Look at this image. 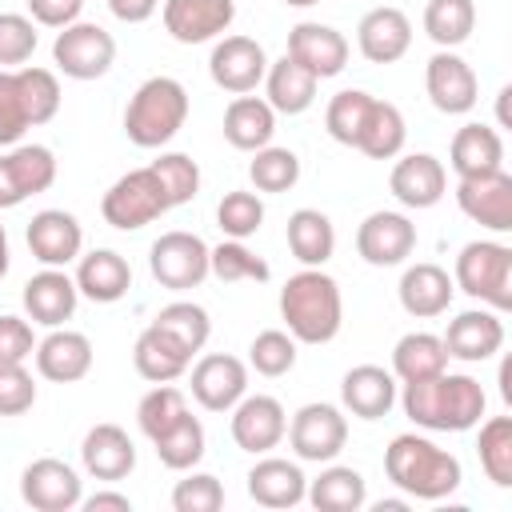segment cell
<instances>
[{"mask_svg": "<svg viewBox=\"0 0 512 512\" xmlns=\"http://www.w3.org/2000/svg\"><path fill=\"white\" fill-rule=\"evenodd\" d=\"M76 300H80V288L64 268H44L24 284V312L32 324H44V328H60L64 320H72Z\"/></svg>", "mask_w": 512, "mask_h": 512, "instance_id": "26", "label": "cell"}, {"mask_svg": "<svg viewBox=\"0 0 512 512\" xmlns=\"http://www.w3.org/2000/svg\"><path fill=\"white\" fill-rule=\"evenodd\" d=\"M404 140H408V128H404L400 108L372 96V104H368V112H364V124H360L352 148L364 152V156H372V160H392V156L404 152Z\"/></svg>", "mask_w": 512, "mask_h": 512, "instance_id": "37", "label": "cell"}, {"mask_svg": "<svg viewBox=\"0 0 512 512\" xmlns=\"http://www.w3.org/2000/svg\"><path fill=\"white\" fill-rule=\"evenodd\" d=\"M216 224H220V232L228 240L256 236L260 224H264V200H260V192H244V188L224 192V200L216 204Z\"/></svg>", "mask_w": 512, "mask_h": 512, "instance_id": "47", "label": "cell"}, {"mask_svg": "<svg viewBox=\"0 0 512 512\" xmlns=\"http://www.w3.org/2000/svg\"><path fill=\"white\" fill-rule=\"evenodd\" d=\"M264 72H268V52L252 36H224V40H216V48L208 56L212 84L232 96L256 92L264 84Z\"/></svg>", "mask_w": 512, "mask_h": 512, "instance_id": "13", "label": "cell"}, {"mask_svg": "<svg viewBox=\"0 0 512 512\" xmlns=\"http://www.w3.org/2000/svg\"><path fill=\"white\" fill-rule=\"evenodd\" d=\"M484 404L488 396L480 380L468 372H448V368L428 380L404 384V396H400L404 416L428 432H468L480 424Z\"/></svg>", "mask_w": 512, "mask_h": 512, "instance_id": "1", "label": "cell"}, {"mask_svg": "<svg viewBox=\"0 0 512 512\" xmlns=\"http://www.w3.org/2000/svg\"><path fill=\"white\" fill-rule=\"evenodd\" d=\"M288 252L304 264V268H324L336 252V228L320 208H296L288 216Z\"/></svg>", "mask_w": 512, "mask_h": 512, "instance_id": "36", "label": "cell"}, {"mask_svg": "<svg viewBox=\"0 0 512 512\" xmlns=\"http://www.w3.org/2000/svg\"><path fill=\"white\" fill-rule=\"evenodd\" d=\"M424 88H428L432 108L444 116H464L480 100V80H476L472 64L464 56H456L452 48H440L424 64Z\"/></svg>", "mask_w": 512, "mask_h": 512, "instance_id": "14", "label": "cell"}, {"mask_svg": "<svg viewBox=\"0 0 512 512\" xmlns=\"http://www.w3.org/2000/svg\"><path fill=\"white\" fill-rule=\"evenodd\" d=\"M36 20L20 12H0V68H20L36 52Z\"/></svg>", "mask_w": 512, "mask_h": 512, "instance_id": "51", "label": "cell"}, {"mask_svg": "<svg viewBox=\"0 0 512 512\" xmlns=\"http://www.w3.org/2000/svg\"><path fill=\"white\" fill-rule=\"evenodd\" d=\"M184 412H188L184 392L172 388V384H156L152 392L140 396V404H136V424H140V432H144L148 440H156V436H164Z\"/></svg>", "mask_w": 512, "mask_h": 512, "instance_id": "46", "label": "cell"}, {"mask_svg": "<svg viewBox=\"0 0 512 512\" xmlns=\"http://www.w3.org/2000/svg\"><path fill=\"white\" fill-rule=\"evenodd\" d=\"M20 496L36 512H72L84 500V480L72 464L56 456H40L20 472Z\"/></svg>", "mask_w": 512, "mask_h": 512, "instance_id": "12", "label": "cell"}, {"mask_svg": "<svg viewBox=\"0 0 512 512\" xmlns=\"http://www.w3.org/2000/svg\"><path fill=\"white\" fill-rule=\"evenodd\" d=\"M316 88H320V80L304 64H296L288 52L276 64H268V72H264V100L272 104V112H284V116L308 112L316 100Z\"/></svg>", "mask_w": 512, "mask_h": 512, "instance_id": "32", "label": "cell"}, {"mask_svg": "<svg viewBox=\"0 0 512 512\" xmlns=\"http://www.w3.org/2000/svg\"><path fill=\"white\" fill-rule=\"evenodd\" d=\"M280 320L296 344H328L344 324L340 284L324 268H300L280 288Z\"/></svg>", "mask_w": 512, "mask_h": 512, "instance_id": "3", "label": "cell"}, {"mask_svg": "<svg viewBox=\"0 0 512 512\" xmlns=\"http://www.w3.org/2000/svg\"><path fill=\"white\" fill-rule=\"evenodd\" d=\"M36 404V380L24 364L0 360V416H20Z\"/></svg>", "mask_w": 512, "mask_h": 512, "instance_id": "53", "label": "cell"}, {"mask_svg": "<svg viewBox=\"0 0 512 512\" xmlns=\"http://www.w3.org/2000/svg\"><path fill=\"white\" fill-rule=\"evenodd\" d=\"M80 504L88 512H132V500L124 492H96V496H84Z\"/></svg>", "mask_w": 512, "mask_h": 512, "instance_id": "57", "label": "cell"}, {"mask_svg": "<svg viewBox=\"0 0 512 512\" xmlns=\"http://www.w3.org/2000/svg\"><path fill=\"white\" fill-rule=\"evenodd\" d=\"M288 444L300 460L308 464H328L340 456V448L348 444V416L336 404L312 400L304 408H296V416L288 420Z\"/></svg>", "mask_w": 512, "mask_h": 512, "instance_id": "9", "label": "cell"}, {"mask_svg": "<svg viewBox=\"0 0 512 512\" xmlns=\"http://www.w3.org/2000/svg\"><path fill=\"white\" fill-rule=\"evenodd\" d=\"M456 204L480 228L512 232V176L504 168H492V172H480V176H460Z\"/></svg>", "mask_w": 512, "mask_h": 512, "instance_id": "16", "label": "cell"}, {"mask_svg": "<svg viewBox=\"0 0 512 512\" xmlns=\"http://www.w3.org/2000/svg\"><path fill=\"white\" fill-rule=\"evenodd\" d=\"M152 444H156V456H160L164 468H172V472H188V468H196V464L204 460V444H208V436H204V424H200L192 412H184V416H180L164 436H156Z\"/></svg>", "mask_w": 512, "mask_h": 512, "instance_id": "41", "label": "cell"}, {"mask_svg": "<svg viewBox=\"0 0 512 512\" xmlns=\"http://www.w3.org/2000/svg\"><path fill=\"white\" fill-rule=\"evenodd\" d=\"M152 324H156L160 332H168L188 356H196V352L208 344V336H212V320H208V312H204L196 300H172V304H164V308L152 316Z\"/></svg>", "mask_w": 512, "mask_h": 512, "instance_id": "40", "label": "cell"}, {"mask_svg": "<svg viewBox=\"0 0 512 512\" xmlns=\"http://www.w3.org/2000/svg\"><path fill=\"white\" fill-rule=\"evenodd\" d=\"M408 508V500H380L376 504V512H404Z\"/></svg>", "mask_w": 512, "mask_h": 512, "instance_id": "61", "label": "cell"}, {"mask_svg": "<svg viewBox=\"0 0 512 512\" xmlns=\"http://www.w3.org/2000/svg\"><path fill=\"white\" fill-rule=\"evenodd\" d=\"M248 392V364L228 352H208L192 368V400L204 412H232V404Z\"/></svg>", "mask_w": 512, "mask_h": 512, "instance_id": "18", "label": "cell"}, {"mask_svg": "<svg viewBox=\"0 0 512 512\" xmlns=\"http://www.w3.org/2000/svg\"><path fill=\"white\" fill-rule=\"evenodd\" d=\"M284 432H288V416H284V404L276 396H264V392L248 396L244 392L232 404V440H236V448H244L252 456H264L284 440Z\"/></svg>", "mask_w": 512, "mask_h": 512, "instance_id": "17", "label": "cell"}, {"mask_svg": "<svg viewBox=\"0 0 512 512\" xmlns=\"http://www.w3.org/2000/svg\"><path fill=\"white\" fill-rule=\"evenodd\" d=\"M444 368H448V348L436 332H404L392 348V376L404 384L428 380Z\"/></svg>", "mask_w": 512, "mask_h": 512, "instance_id": "39", "label": "cell"}, {"mask_svg": "<svg viewBox=\"0 0 512 512\" xmlns=\"http://www.w3.org/2000/svg\"><path fill=\"white\" fill-rule=\"evenodd\" d=\"M52 60H56V68L68 80H100L112 68V60H116V40L100 24L76 20V24H68V28L56 32Z\"/></svg>", "mask_w": 512, "mask_h": 512, "instance_id": "10", "label": "cell"}, {"mask_svg": "<svg viewBox=\"0 0 512 512\" xmlns=\"http://www.w3.org/2000/svg\"><path fill=\"white\" fill-rule=\"evenodd\" d=\"M36 372L52 384H76L92 372V340L76 328H52L44 340H36Z\"/></svg>", "mask_w": 512, "mask_h": 512, "instance_id": "24", "label": "cell"}, {"mask_svg": "<svg viewBox=\"0 0 512 512\" xmlns=\"http://www.w3.org/2000/svg\"><path fill=\"white\" fill-rule=\"evenodd\" d=\"M396 292H400V308H404L408 316L432 320V316H444V312H448V304H452V296H456V284H452V276H448L440 264L420 260V264L404 268Z\"/></svg>", "mask_w": 512, "mask_h": 512, "instance_id": "28", "label": "cell"}, {"mask_svg": "<svg viewBox=\"0 0 512 512\" xmlns=\"http://www.w3.org/2000/svg\"><path fill=\"white\" fill-rule=\"evenodd\" d=\"M384 472L412 500H444L464 480L460 460L448 448H440L428 436H420V432L392 436V444L384 448Z\"/></svg>", "mask_w": 512, "mask_h": 512, "instance_id": "2", "label": "cell"}, {"mask_svg": "<svg viewBox=\"0 0 512 512\" xmlns=\"http://www.w3.org/2000/svg\"><path fill=\"white\" fill-rule=\"evenodd\" d=\"M284 4H292V8H308V4H320V0H284Z\"/></svg>", "mask_w": 512, "mask_h": 512, "instance_id": "62", "label": "cell"}, {"mask_svg": "<svg viewBox=\"0 0 512 512\" xmlns=\"http://www.w3.org/2000/svg\"><path fill=\"white\" fill-rule=\"evenodd\" d=\"M448 164L456 176H480V172H492V168H504V140L492 124H464L456 128L452 144H448Z\"/></svg>", "mask_w": 512, "mask_h": 512, "instance_id": "33", "label": "cell"}, {"mask_svg": "<svg viewBox=\"0 0 512 512\" xmlns=\"http://www.w3.org/2000/svg\"><path fill=\"white\" fill-rule=\"evenodd\" d=\"M476 456L496 488H512V416H488L480 424Z\"/></svg>", "mask_w": 512, "mask_h": 512, "instance_id": "42", "label": "cell"}, {"mask_svg": "<svg viewBox=\"0 0 512 512\" xmlns=\"http://www.w3.org/2000/svg\"><path fill=\"white\" fill-rule=\"evenodd\" d=\"M448 356L464 364H480L504 348V320L492 308H468L456 320H448V332L440 336Z\"/></svg>", "mask_w": 512, "mask_h": 512, "instance_id": "25", "label": "cell"}, {"mask_svg": "<svg viewBox=\"0 0 512 512\" xmlns=\"http://www.w3.org/2000/svg\"><path fill=\"white\" fill-rule=\"evenodd\" d=\"M476 28V4L472 0H428L424 8V32L440 48H456Z\"/></svg>", "mask_w": 512, "mask_h": 512, "instance_id": "43", "label": "cell"}, {"mask_svg": "<svg viewBox=\"0 0 512 512\" xmlns=\"http://www.w3.org/2000/svg\"><path fill=\"white\" fill-rule=\"evenodd\" d=\"M356 48L368 64H396L408 48H412V20L392 8V4H380L372 12L360 16L356 24Z\"/></svg>", "mask_w": 512, "mask_h": 512, "instance_id": "23", "label": "cell"}, {"mask_svg": "<svg viewBox=\"0 0 512 512\" xmlns=\"http://www.w3.org/2000/svg\"><path fill=\"white\" fill-rule=\"evenodd\" d=\"M248 180H252L256 192H288L300 180V156L292 148L264 144L248 160Z\"/></svg>", "mask_w": 512, "mask_h": 512, "instance_id": "44", "label": "cell"}, {"mask_svg": "<svg viewBox=\"0 0 512 512\" xmlns=\"http://www.w3.org/2000/svg\"><path fill=\"white\" fill-rule=\"evenodd\" d=\"M28 4V16L44 28H68L80 20V8L84 0H24Z\"/></svg>", "mask_w": 512, "mask_h": 512, "instance_id": "55", "label": "cell"}, {"mask_svg": "<svg viewBox=\"0 0 512 512\" xmlns=\"http://www.w3.org/2000/svg\"><path fill=\"white\" fill-rule=\"evenodd\" d=\"M56 184V156L44 144H12L0 152V208H16Z\"/></svg>", "mask_w": 512, "mask_h": 512, "instance_id": "11", "label": "cell"}, {"mask_svg": "<svg viewBox=\"0 0 512 512\" xmlns=\"http://www.w3.org/2000/svg\"><path fill=\"white\" fill-rule=\"evenodd\" d=\"M368 104H372V92H364V88H344V92H336V96L328 100V108H324V128H328V136H332L336 144L352 148V144H356V132H360V124H364Z\"/></svg>", "mask_w": 512, "mask_h": 512, "instance_id": "49", "label": "cell"}, {"mask_svg": "<svg viewBox=\"0 0 512 512\" xmlns=\"http://www.w3.org/2000/svg\"><path fill=\"white\" fill-rule=\"evenodd\" d=\"M340 400L360 420H380L396 404V376L380 364H356L340 380Z\"/></svg>", "mask_w": 512, "mask_h": 512, "instance_id": "30", "label": "cell"}, {"mask_svg": "<svg viewBox=\"0 0 512 512\" xmlns=\"http://www.w3.org/2000/svg\"><path fill=\"white\" fill-rule=\"evenodd\" d=\"M500 396L512 404V360H504V364H500Z\"/></svg>", "mask_w": 512, "mask_h": 512, "instance_id": "58", "label": "cell"}, {"mask_svg": "<svg viewBox=\"0 0 512 512\" xmlns=\"http://www.w3.org/2000/svg\"><path fill=\"white\" fill-rule=\"evenodd\" d=\"M60 80L48 68H0V148L20 144L28 128L48 124L60 112Z\"/></svg>", "mask_w": 512, "mask_h": 512, "instance_id": "4", "label": "cell"}, {"mask_svg": "<svg viewBox=\"0 0 512 512\" xmlns=\"http://www.w3.org/2000/svg\"><path fill=\"white\" fill-rule=\"evenodd\" d=\"M80 464L96 480H124L136 468V444L120 424H92L80 440Z\"/></svg>", "mask_w": 512, "mask_h": 512, "instance_id": "27", "label": "cell"}, {"mask_svg": "<svg viewBox=\"0 0 512 512\" xmlns=\"http://www.w3.org/2000/svg\"><path fill=\"white\" fill-rule=\"evenodd\" d=\"M108 8H112V16L124 20V24H144V20L160 8V0H108Z\"/></svg>", "mask_w": 512, "mask_h": 512, "instance_id": "56", "label": "cell"}, {"mask_svg": "<svg viewBox=\"0 0 512 512\" xmlns=\"http://www.w3.org/2000/svg\"><path fill=\"white\" fill-rule=\"evenodd\" d=\"M8 264H12V252H8V232H4V224H0V280L8 276Z\"/></svg>", "mask_w": 512, "mask_h": 512, "instance_id": "59", "label": "cell"}, {"mask_svg": "<svg viewBox=\"0 0 512 512\" xmlns=\"http://www.w3.org/2000/svg\"><path fill=\"white\" fill-rule=\"evenodd\" d=\"M172 508L176 512H216L224 508V484L212 472H192L184 480H176L172 488Z\"/></svg>", "mask_w": 512, "mask_h": 512, "instance_id": "52", "label": "cell"}, {"mask_svg": "<svg viewBox=\"0 0 512 512\" xmlns=\"http://www.w3.org/2000/svg\"><path fill=\"white\" fill-rule=\"evenodd\" d=\"M160 16L176 44H204L232 28L236 0H164Z\"/></svg>", "mask_w": 512, "mask_h": 512, "instance_id": "19", "label": "cell"}, {"mask_svg": "<svg viewBox=\"0 0 512 512\" xmlns=\"http://www.w3.org/2000/svg\"><path fill=\"white\" fill-rule=\"evenodd\" d=\"M132 364L148 384H172L192 368V356L156 324H148L132 344Z\"/></svg>", "mask_w": 512, "mask_h": 512, "instance_id": "34", "label": "cell"}, {"mask_svg": "<svg viewBox=\"0 0 512 512\" xmlns=\"http://www.w3.org/2000/svg\"><path fill=\"white\" fill-rule=\"evenodd\" d=\"M272 132H276V112L264 96H236L228 108H224V140L240 152H256L264 144H272Z\"/></svg>", "mask_w": 512, "mask_h": 512, "instance_id": "35", "label": "cell"}, {"mask_svg": "<svg viewBox=\"0 0 512 512\" xmlns=\"http://www.w3.org/2000/svg\"><path fill=\"white\" fill-rule=\"evenodd\" d=\"M304 500H312V508H320V512H356L368 504V484L356 468L328 464L316 480H308Z\"/></svg>", "mask_w": 512, "mask_h": 512, "instance_id": "38", "label": "cell"}, {"mask_svg": "<svg viewBox=\"0 0 512 512\" xmlns=\"http://www.w3.org/2000/svg\"><path fill=\"white\" fill-rule=\"evenodd\" d=\"M152 168H156V176H160L172 208L196 200V192H200V168H196L192 156H184V152H160L152 160Z\"/></svg>", "mask_w": 512, "mask_h": 512, "instance_id": "50", "label": "cell"}, {"mask_svg": "<svg viewBox=\"0 0 512 512\" xmlns=\"http://www.w3.org/2000/svg\"><path fill=\"white\" fill-rule=\"evenodd\" d=\"M72 280H76L80 296H88L92 304H116L132 288V264L112 248H92L80 256Z\"/></svg>", "mask_w": 512, "mask_h": 512, "instance_id": "29", "label": "cell"}, {"mask_svg": "<svg viewBox=\"0 0 512 512\" xmlns=\"http://www.w3.org/2000/svg\"><path fill=\"white\" fill-rule=\"evenodd\" d=\"M356 252L372 268H396L416 252V224L404 212H368L356 228Z\"/></svg>", "mask_w": 512, "mask_h": 512, "instance_id": "15", "label": "cell"}, {"mask_svg": "<svg viewBox=\"0 0 512 512\" xmlns=\"http://www.w3.org/2000/svg\"><path fill=\"white\" fill-rule=\"evenodd\" d=\"M348 40L344 32H336L332 24H320V20H300L292 32H288V56L296 64H304L316 80H328V76H340L344 64H348Z\"/></svg>", "mask_w": 512, "mask_h": 512, "instance_id": "21", "label": "cell"}, {"mask_svg": "<svg viewBox=\"0 0 512 512\" xmlns=\"http://www.w3.org/2000/svg\"><path fill=\"white\" fill-rule=\"evenodd\" d=\"M188 120V92L176 76H148L128 108H124V136L136 148H164Z\"/></svg>", "mask_w": 512, "mask_h": 512, "instance_id": "5", "label": "cell"}, {"mask_svg": "<svg viewBox=\"0 0 512 512\" xmlns=\"http://www.w3.org/2000/svg\"><path fill=\"white\" fill-rule=\"evenodd\" d=\"M168 208H172V200H168V192H164V184H160V176H156L152 164L124 172L104 192V200H100V216L116 232H140L144 224H152Z\"/></svg>", "mask_w": 512, "mask_h": 512, "instance_id": "7", "label": "cell"}, {"mask_svg": "<svg viewBox=\"0 0 512 512\" xmlns=\"http://www.w3.org/2000/svg\"><path fill=\"white\" fill-rule=\"evenodd\" d=\"M508 96H512V88H500V96H496V116L504 128H508Z\"/></svg>", "mask_w": 512, "mask_h": 512, "instance_id": "60", "label": "cell"}, {"mask_svg": "<svg viewBox=\"0 0 512 512\" xmlns=\"http://www.w3.org/2000/svg\"><path fill=\"white\" fill-rule=\"evenodd\" d=\"M32 256L44 264V268H64L72 260H80V248H84V228L72 212L64 208H44L28 220V232H24Z\"/></svg>", "mask_w": 512, "mask_h": 512, "instance_id": "20", "label": "cell"}, {"mask_svg": "<svg viewBox=\"0 0 512 512\" xmlns=\"http://www.w3.org/2000/svg\"><path fill=\"white\" fill-rule=\"evenodd\" d=\"M248 364H252L260 376H268V380L288 376V372L296 368V340H292V332H284V328H264V332H256L252 344H248Z\"/></svg>", "mask_w": 512, "mask_h": 512, "instance_id": "48", "label": "cell"}, {"mask_svg": "<svg viewBox=\"0 0 512 512\" xmlns=\"http://www.w3.org/2000/svg\"><path fill=\"white\" fill-rule=\"evenodd\" d=\"M388 188L404 208H436L448 192V172L432 152H408L392 164Z\"/></svg>", "mask_w": 512, "mask_h": 512, "instance_id": "22", "label": "cell"}, {"mask_svg": "<svg viewBox=\"0 0 512 512\" xmlns=\"http://www.w3.org/2000/svg\"><path fill=\"white\" fill-rule=\"evenodd\" d=\"M208 272H212L216 280H224V284H240V280H256V284H264V280L272 276L268 260L256 256L244 240H224V244L208 248Z\"/></svg>", "mask_w": 512, "mask_h": 512, "instance_id": "45", "label": "cell"}, {"mask_svg": "<svg viewBox=\"0 0 512 512\" xmlns=\"http://www.w3.org/2000/svg\"><path fill=\"white\" fill-rule=\"evenodd\" d=\"M148 268H152V280L168 292H188V288H200L212 272H208V244L196 236V232H184V228H172L164 236L152 240L148 248Z\"/></svg>", "mask_w": 512, "mask_h": 512, "instance_id": "8", "label": "cell"}, {"mask_svg": "<svg viewBox=\"0 0 512 512\" xmlns=\"http://www.w3.org/2000/svg\"><path fill=\"white\" fill-rule=\"evenodd\" d=\"M452 284L492 312L512 308V248L500 240H468L456 256Z\"/></svg>", "mask_w": 512, "mask_h": 512, "instance_id": "6", "label": "cell"}, {"mask_svg": "<svg viewBox=\"0 0 512 512\" xmlns=\"http://www.w3.org/2000/svg\"><path fill=\"white\" fill-rule=\"evenodd\" d=\"M32 352H36V332H32V324H28L24 316L4 312V316H0V360L24 364Z\"/></svg>", "mask_w": 512, "mask_h": 512, "instance_id": "54", "label": "cell"}, {"mask_svg": "<svg viewBox=\"0 0 512 512\" xmlns=\"http://www.w3.org/2000/svg\"><path fill=\"white\" fill-rule=\"evenodd\" d=\"M304 492H308V476L300 472L296 460L264 456L248 468V496L260 508H296Z\"/></svg>", "mask_w": 512, "mask_h": 512, "instance_id": "31", "label": "cell"}]
</instances>
